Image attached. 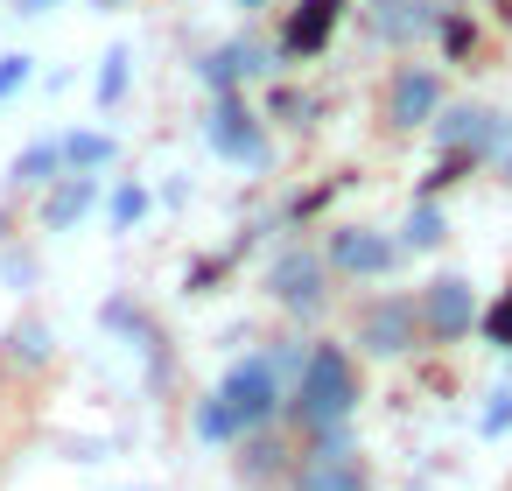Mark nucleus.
Returning <instances> with one entry per match:
<instances>
[{
    "label": "nucleus",
    "mask_w": 512,
    "mask_h": 491,
    "mask_svg": "<svg viewBox=\"0 0 512 491\" xmlns=\"http://www.w3.org/2000/svg\"><path fill=\"white\" fill-rule=\"evenodd\" d=\"M365 400V365L351 344H309L302 351V372L281 400V428L295 442H316V435H351V414Z\"/></svg>",
    "instance_id": "1"
},
{
    "label": "nucleus",
    "mask_w": 512,
    "mask_h": 491,
    "mask_svg": "<svg viewBox=\"0 0 512 491\" xmlns=\"http://www.w3.org/2000/svg\"><path fill=\"white\" fill-rule=\"evenodd\" d=\"M225 421H239V428H274L281 421V379H274V365L267 358H253V365H239L232 379H225Z\"/></svg>",
    "instance_id": "7"
},
{
    "label": "nucleus",
    "mask_w": 512,
    "mask_h": 491,
    "mask_svg": "<svg viewBox=\"0 0 512 491\" xmlns=\"http://www.w3.org/2000/svg\"><path fill=\"white\" fill-rule=\"evenodd\" d=\"M232 477L253 484V491H288V477H295V435H288L281 421H274V428H246Z\"/></svg>",
    "instance_id": "6"
},
{
    "label": "nucleus",
    "mask_w": 512,
    "mask_h": 491,
    "mask_svg": "<svg viewBox=\"0 0 512 491\" xmlns=\"http://www.w3.org/2000/svg\"><path fill=\"white\" fill-rule=\"evenodd\" d=\"M386 260H393V253H386L379 239H344V246H337V267H365V274H379Z\"/></svg>",
    "instance_id": "9"
},
{
    "label": "nucleus",
    "mask_w": 512,
    "mask_h": 491,
    "mask_svg": "<svg viewBox=\"0 0 512 491\" xmlns=\"http://www.w3.org/2000/svg\"><path fill=\"white\" fill-rule=\"evenodd\" d=\"M414 323L428 344H456L470 323H477V281L463 274H435L428 288H414Z\"/></svg>",
    "instance_id": "4"
},
{
    "label": "nucleus",
    "mask_w": 512,
    "mask_h": 491,
    "mask_svg": "<svg viewBox=\"0 0 512 491\" xmlns=\"http://www.w3.org/2000/svg\"><path fill=\"white\" fill-rule=\"evenodd\" d=\"M435 106H442V78H435L428 64H400V71L386 78V92H379V120H386V134H414V127H428Z\"/></svg>",
    "instance_id": "5"
},
{
    "label": "nucleus",
    "mask_w": 512,
    "mask_h": 491,
    "mask_svg": "<svg viewBox=\"0 0 512 491\" xmlns=\"http://www.w3.org/2000/svg\"><path fill=\"white\" fill-rule=\"evenodd\" d=\"M57 162H64V148H50V141H43V148H29V155L15 162V183H50V169H57Z\"/></svg>",
    "instance_id": "10"
},
{
    "label": "nucleus",
    "mask_w": 512,
    "mask_h": 491,
    "mask_svg": "<svg viewBox=\"0 0 512 491\" xmlns=\"http://www.w3.org/2000/svg\"><path fill=\"white\" fill-rule=\"evenodd\" d=\"M421 344V323H414V295H365L351 309V351L358 358H400Z\"/></svg>",
    "instance_id": "2"
},
{
    "label": "nucleus",
    "mask_w": 512,
    "mask_h": 491,
    "mask_svg": "<svg viewBox=\"0 0 512 491\" xmlns=\"http://www.w3.org/2000/svg\"><path fill=\"white\" fill-rule=\"evenodd\" d=\"M442 22H449V0H372V29L386 43H421Z\"/></svg>",
    "instance_id": "8"
},
{
    "label": "nucleus",
    "mask_w": 512,
    "mask_h": 491,
    "mask_svg": "<svg viewBox=\"0 0 512 491\" xmlns=\"http://www.w3.org/2000/svg\"><path fill=\"white\" fill-rule=\"evenodd\" d=\"M288 491H372V463L351 449V435H316V442H295Z\"/></svg>",
    "instance_id": "3"
},
{
    "label": "nucleus",
    "mask_w": 512,
    "mask_h": 491,
    "mask_svg": "<svg viewBox=\"0 0 512 491\" xmlns=\"http://www.w3.org/2000/svg\"><path fill=\"white\" fill-rule=\"evenodd\" d=\"M22 78H29V57H8V71H0V99H8Z\"/></svg>",
    "instance_id": "11"
},
{
    "label": "nucleus",
    "mask_w": 512,
    "mask_h": 491,
    "mask_svg": "<svg viewBox=\"0 0 512 491\" xmlns=\"http://www.w3.org/2000/svg\"><path fill=\"white\" fill-rule=\"evenodd\" d=\"M498 491H512V470H505V484H498Z\"/></svg>",
    "instance_id": "12"
}]
</instances>
